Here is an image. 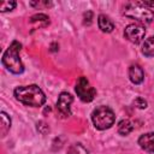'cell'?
Returning <instances> with one entry per match:
<instances>
[{"mask_svg":"<svg viewBox=\"0 0 154 154\" xmlns=\"http://www.w3.org/2000/svg\"><path fill=\"white\" fill-rule=\"evenodd\" d=\"M14 96L19 102L31 107H40L46 102L45 93L36 84L17 87L14 89Z\"/></svg>","mask_w":154,"mask_h":154,"instance_id":"obj_1","label":"cell"},{"mask_svg":"<svg viewBox=\"0 0 154 154\" xmlns=\"http://www.w3.org/2000/svg\"><path fill=\"white\" fill-rule=\"evenodd\" d=\"M22 45L18 41H13L2 55V65L12 73L19 75L24 71V65L19 58Z\"/></svg>","mask_w":154,"mask_h":154,"instance_id":"obj_2","label":"cell"},{"mask_svg":"<svg viewBox=\"0 0 154 154\" xmlns=\"http://www.w3.org/2000/svg\"><path fill=\"white\" fill-rule=\"evenodd\" d=\"M123 14L128 18L135 19L136 23L149 24L154 19V11L135 2H126L123 6Z\"/></svg>","mask_w":154,"mask_h":154,"instance_id":"obj_3","label":"cell"},{"mask_svg":"<svg viewBox=\"0 0 154 154\" xmlns=\"http://www.w3.org/2000/svg\"><path fill=\"white\" fill-rule=\"evenodd\" d=\"M114 113L107 106H99L91 113V120L97 130L109 129L114 124Z\"/></svg>","mask_w":154,"mask_h":154,"instance_id":"obj_4","label":"cell"},{"mask_svg":"<svg viewBox=\"0 0 154 154\" xmlns=\"http://www.w3.org/2000/svg\"><path fill=\"white\" fill-rule=\"evenodd\" d=\"M75 90H76L77 96H78L82 101H84V102H90V101H93L94 97H95V95H96L95 88L91 87L90 83H89V81H88L85 77H83V76L77 79Z\"/></svg>","mask_w":154,"mask_h":154,"instance_id":"obj_5","label":"cell"},{"mask_svg":"<svg viewBox=\"0 0 154 154\" xmlns=\"http://www.w3.org/2000/svg\"><path fill=\"white\" fill-rule=\"evenodd\" d=\"M124 36L128 41L137 45L142 42V40L146 36V28L141 23H131L129 24L124 30Z\"/></svg>","mask_w":154,"mask_h":154,"instance_id":"obj_6","label":"cell"},{"mask_svg":"<svg viewBox=\"0 0 154 154\" xmlns=\"http://www.w3.org/2000/svg\"><path fill=\"white\" fill-rule=\"evenodd\" d=\"M73 101V97L71 94L63 91L60 93L58 101H57V109L59 112V114L63 118H66L69 116H71V103Z\"/></svg>","mask_w":154,"mask_h":154,"instance_id":"obj_7","label":"cell"},{"mask_svg":"<svg viewBox=\"0 0 154 154\" xmlns=\"http://www.w3.org/2000/svg\"><path fill=\"white\" fill-rule=\"evenodd\" d=\"M138 144L143 150L148 153H154V132H147L141 135L138 138Z\"/></svg>","mask_w":154,"mask_h":154,"instance_id":"obj_8","label":"cell"},{"mask_svg":"<svg viewBox=\"0 0 154 154\" xmlns=\"http://www.w3.org/2000/svg\"><path fill=\"white\" fill-rule=\"evenodd\" d=\"M129 78L134 84H141L144 79L143 69L138 64H132L129 67Z\"/></svg>","mask_w":154,"mask_h":154,"instance_id":"obj_9","label":"cell"},{"mask_svg":"<svg viewBox=\"0 0 154 154\" xmlns=\"http://www.w3.org/2000/svg\"><path fill=\"white\" fill-rule=\"evenodd\" d=\"M97 24H99V28L101 29V31H103V32H112L114 29V23L106 14H100L97 17Z\"/></svg>","mask_w":154,"mask_h":154,"instance_id":"obj_10","label":"cell"},{"mask_svg":"<svg viewBox=\"0 0 154 154\" xmlns=\"http://www.w3.org/2000/svg\"><path fill=\"white\" fill-rule=\"evenodd\" d=\"M30 23L35 28H45L49 24V18H48V16H46L43 13H37L30 18Z\"/></svg>","mask_w":154,"mask_h":154,"instance_id":"obj_11","label":"cell"},{"mask_svg":"<svg viewBox=\"0 0 154 154\" xmlns=\"http://www.w3.org/2000/svg\"><path fill=\"white\" fill-rule=\"evenodd\" d=\"M134 130V124L129 120V119H123L118 123V132L122 136H126L129 135L131 131Z\"/></svg>","mask_w":154,"mask_h":154,"instance_id":"obj_12","label":"cell"},{"mask_svg":"<svg viewBox=\"0 0 154 154\" xmlns=\"http://www.w3.org/2000/svg\"><path fill=\"white\" fill-rule=\"evenodd\" d=\"M142 53L146 57H154V36L144 40L142 45Z\"/></svg>","mask_w":154,"mask_h":154,"instance_id":"obj_13","label":"cell"},{"mask_svg":"<svg viewBox=\"0 0 154 154\" xmlns=\"http://www.w3.org/2000/svg\"><path fill=\"white\" fill-rule=\"evenodd\" d=\"M0 119H1V125H0V130H1V137H5L11 128V118L5 113L1 112L0 113Z\"/></svg>","mask_w":154,"mask_h":154,"instance_id":"obj_14","label":"cell"},{"mask_svg":"<svg viewBox=\"0 0 154 154\" xmlns=\"http://www.w3.org/2000/svg\"><path fill=\"white\" fill-rule=\"evenodd\" d=\"M67 154H88V150H87V148H85L83 144H81V143H75V144H72V146L69 148Z\"/></svg>","mask_w":154,"mask_h":154,"instance_id":"obj_15","label":"cell"},{"mask_svg":"<svg viewBox=\"0 0 154 154\" xmlns=\"http://www.w3.org/2000/svg\"><path fill=\"white\" fill-rule=\"evenodd\" d=\"M16 7V1H4L0 5V12H6V11H11Z\"/></svg>","mask_w":154,"mask_h":154,"instance_id":"obj_16","label":"cell"},{"mask_svg":"<svg viewBox=\"0 0 154 154\" xmlns=\"http://www.w3.org/2000/svg\"><path fill=\"white\" fill-rule=\"evenodd\" d=\"M134 105H135L137 108L143 109V108L147 107V101H146L144 99H142V97H137V99L134 100Z\"/></svg>","mask_w":154,"mask_h":154,"instance_id":"obj_17","label":"cell"},{"mask_svg":"<svg viewBox=\"0 0 154 154\" xmlns=\"http://www.w3.org/2000/svg\"><path fill=\"white\" fill-rule=\"evenodd\" d=\"M138 5L148 7V8H154V1H136Z\"/></svg>","mask_w":154,"mask_h":154,"instance_id":"obj_18","label":"cell"}]
</instances>
